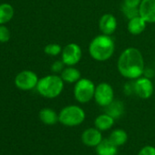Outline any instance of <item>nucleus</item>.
I'll return each mask as SVG.
<instances>
[{"label":"nucleus","mask_w":155,"mask_h":155,"mask_svg":"<svg viewBox=\"0 0 155 155\" xmlns=\"http://www.w3.org/2000/svg\"><path fill=\"white\" fill-rule=\"evenodd\" d=\"M95 90L96 85L91 80L88 78H81L74 84L73 95L79 103L86 104L94 99Z\"/></svg>","instance_id":"39448f33"},{"label":"nucleus","mask_w":155,"mask_h":155,"mask_svg":"<svg viewBox=\"0 0 155 155\" xmlns=\"http://www.w3.org/2000/svg\"><path fill=\"white\" fill-rule=\"evenodd\" d=\"M114 122H115V119L112 118L110 115L107 114L106 112L100 114L94 120L95 127L101 131H106L110 130L114 125Z\"/></svg>","instance_id":"dca6fc26"},{"label":"nucleus","mask_w":155,"mask_h":155,"mask_svg":"<svg viewBox=\"0 0 155 155\" xmlns=\"http://www.w3.org/2000/svg\"><path fill=\"white\" fill-rule=\"evenodd\" d=\"M117 69L120 76L130 81L143 76L145 62L141 51L134 47H129L122 50L117 61Z\"/></svg>","instance_id":"f257e3e1"},{"label":"nucleus","mask_w":155,"mask_h":155,"mask_svg":"<svg viewBox=\"0 0 155 155\" xmlns=\"http://www.w3.org/2000/svg\"><path fill=\"white\" fill-rule=\"evenodd\" d=\"M115 52V42L111 36L100 34L94 37L89 44L91 58L98 62H105L112 58Z\"/></svg>","instance_id":"f03ea898"},{"label":"nucleus","mask_w":155,"mask_h":155,"mask_svg":"<svg viewBox=\"0 0 155 155\" xmlns=\"http://www.w3.org/2000/svg\"><path fill=\"white\" fill-rule=\"evenodd\" d=\"M109 139L118 147L122 146L126 143L128 140V134L127 132L122 129H116L111 131Z\"/></svg>","instance_id":"aec40b11"},{"label":"nucleus","mask_w":155,"mask_h":155,"mask_svg":"<svg viewBox=\"0 0 155 155\" xmlns=\"http://www.w3.org/2000/svg\"><path fill=\"white\" fill-rule=\"evenodd\" d=\"M65 67H66L65 63H64V62L62 61V59L60 58V59L55 60V61L51 64V66H50V70H51V72H52L53 74H58V75H59V74L63 71V69L65 68Z\"/></svg>","instance_id":"b1692460"},{"label":"nucleus","mask_w":155,"mask_h":155,"mask_svg":"<svg viewBox=\"0 0 155 155\" xmlns=\"http://www.w3.org/2000/svg\"><path fill=\"white\" fill-rule=\"evenodd\" d=\"M86 119L84 110L79 105H68L61 109L58 113V121L67 127L81 125Z\"/></svg>","instance_id":"20e7f679"},{"label":"nucleus","mask_w":155,"mask_h":155,"mask_svg":"<svg viewBox=\"0 0 155 155\" xmlns=\"http://www.w3.org/2000/svg\"><path fill=\"white\" fill-rule=\"evenodd\" d=\"M11 38L10 30L6 25H0V43H7Z\"/></svg>","instance_id":"5701e85b"},{"label":"nucleus","mask_w":155,"mask_h":155,"mask_svg":"<svg viewBox=\"0 0 155 155\" xmlns=\"http://www.w3.org/2000/svg\"><path fill=\"white\" fill-rule=\"evenodd\" d=\"M121 12H122L123 16L128 20L140 15L139 8H127L123 5H121Z\"/></svg>","instance_id":"4be33fe9"},{"label":"nucleus","mask_w":155,"mask_h":155,"mask_svg":"<svg viewBox=\"0 0 155 155\" xmlns=\"http://www.w3.org/2000/svg\"><path fill=\"white\" fill-rule=\"evenodd\" d=\"M139 12L148 24H155V0H141Z\"/></svg>","instance_id":"f8f14e48"},{"label":"nucleus","mask_w":155,"mask_h":155,"mask_svg":"<svg viewBox=\"0 0 155 155\" xmlns=\"http://www.w3.org/2000/svg\"><path fill=\"white\" fill-rule=\"evenodd\" d=\"M65 83L75 84L81 79V72L75 66H66L63 71L59 74Z\"/></svg>","instance_id":"4468645a"},{"label":"nucleus","mask_w":155,"mask_h":155,"mask_svg":"<svg viewBox=\"0 0 155 155\" xmlns=\"http://www.w3.org/2000/svg\"><path fill=\"white\" fill-rule=\"evenodd\" d=\"M62 48H63L58 43H49L44 48V52L50 57H57L61 55Z\"/></svg>","instance_id":"412c9836"},{"label":"nucleus","mask_w":155,"mask_h":155,"mask_svg":"<svg viewBox=\"0 0 155 155\" xmlns=\"http://www.w3.org/2000/svg\"><path fill=\"white\" fill-rule=\"evenodd\" d=\"M124 111H125L124 103L120 100H114L110 104L105 107V112L110 115L115 120L120 118L123 115Z\"/></svg>","instance_id":"f3484780"},{"label":"nucleus","mask_w":155,"mask_h":155,"mask_svg":"<svg viewBox=\"0 0 155 155\" xmlns=\"http://www.w3.org/2000/svg\"><path fill=\"white\" fill-rule=\"evenodd\" d=\"M14 17V8L10 4L0 5V25H6Z\"/></svg>","instance_id":"6ab92c4d"},{"label":"nucleus","mask_w":155,"mask_h":155,"mask_svg":"<svg viewBox=\"0 0 155 155\" xmlns=\"http://www.w3.org/2000/svg\"><path fill=\"white\" fill-rule=\"evenodd\" d=\"M118 28L117 18L110 13L103 14L99 19V29L101 34L112 36Z\"/></svg>","instance_id":"9d476101"},{"label":"nucleus","mask_w":155,"mask_h":155,"mask_svg":"<svg viewBox=\"0 0 155 155\" xmlns=\"http://www.w3.org/2000/svg\"><path fill=\"white\" fill-rule=\"evenodd\" d=\"M147 24L148 23L145 21V19L139 15L128 20L127 30L132 36H139L145 31Z\"/></svg>","instance_id":"ddd939ff"},{"label":"nucleus","mask_w":155,"mask_h":155,"mask_svg":"<svg viewBox=\"0 0 155 155\" xmlns=\"http://www.w3.org/2000/svg\"><path fill=\"white\" fill-rule=\"evenodd\" d=\"M114 96L115 94L112 86L108 82H101L96 85L93 100L99 106L105 108L115 100Z\"/></svg>","instance_id":"6e6552de"},{"label":"nucleus","mask_w":155,"mask_h":155,"mask_svg":"<svg viewBox=\"0 0 155 155\" xmlns=\"http://www.w3.org/2000/svg\"><path fill=\"white\" fill-rule=\"evenodd\" d=\"M133 92L142 100L150 99L154 92V84L148 77L141 76L133 81Z\"/></svg>","instance_id":"1a4fd4ad"},{"label":"nucleus","mask_w":155,"mask_h":155,"mask_svg":"<svg viewBox=\"0 0 155 155\" xmlns=\"http://www.w3.org/2000/svg\"><path fill=\"white\" fill-rule=\"evenodd\" d=\"M64 85L65 82L60 75L50 74L39 79L36 90L39 95L46 99H55L62 93Z\"/></svg>","instance_id":"7ed1b4c3"},{"label":"nucleus","mask_w":155,"mask_h":155,"mask_svg":"<svg viewBox=\"0 0 155 155\" xmlns=\"http://www.w3.org/2000/svg\"><path fill=\"white\" fill-rule=\"evenodd\" d=\"M39 79L32 70H23L15 78V85L18 89L24 91H32L37 88Z\"/></svg>","instance_id":"0eeeda50"},{"label":"nucleus","mask_w":155,"mask_h":155,"mask_svg":"<svg viewBox=\"0 0 155 155\" xmlns=\"http://www.w3.org/2000/svg\"><path fill=\"white\" fill-rule=\"evenodd\" d=\"M103 140L101 131L95 128H89L81 134V140L84 145L88 147H97Z\"/></svg>","instance_id":"9b49d317"},{"label":"nucleus","mask_w":155,"mask_h":155,"mask_svg":"<svg viewBox=\"0 0 155 155\" xmlns=\"http://www.w3.org/2000/svg\"><path fill=\"white\" fill-rule=\"evenodd\" d=\"M98 155H117L118 146H116L109 138L103 139L96 147Z\"/></svg>","instance_id":"2eb2a0df"},{"label":"nucleus","mask_w":155,"mask_h":155,"mask_svg":"<svg viewBox=\"0 0 155 155\" xmlns=\"http://www.w3.org/2000/svg\"><path fill=\"white\" fill-rule=\"evenodd\" d=\"M138 155H155V147L150 145L144 146L142 149H140Z\"/></svg>","instance_id":"393cba45"},{"label":"nucleus","mask_w":155,"mask_h":155,"mask_svg":"<svg viewBox=\"0 0 155 155\" xmlns=\"http://www.w3.org/2000/svg\"><path fill=\"white\" fill-rule=\"evenodd\" d=\"M141 0H123L122 5L130 8H139Z\"/></svg>","instance_id":"a878e982"},{"label":"nucleus","mask_w":155,"mask_h":155,"mask_svg":"<svg viewBox=\"0 0 155 155\" xmlns=\"http://www.w3.org/2000/svg\"><path fill=\"white\" fill-rule=\"evenodd\" d=\"M60 56L66 66H76L82 58L81 47L74 42L68 43L63 47Z\"/></svg>","instance_id":"423d86ee"},{"label":"nucleus","mask_w":155,"mask_h":155,"mask_svg":"<svg viewBox=\"0 0 155 155\" xmlns=\"http://www.w3.org/2000/svg\"><path fill=\"white\" fill-rule=\"evenodd\" d=\"M40 120L46 125H55L58 122V113L50 108H44L38 113Z\"/></svg>","instance_id":"a211bd4d"}]
</instances>
